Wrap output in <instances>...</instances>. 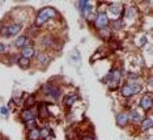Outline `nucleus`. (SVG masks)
<instances>
[{
	"instance_id": "nucleus-21",
	"label": "nucleus",
	"mask_w": 153,
	"mask_h": 140,
	"mask_svg": "<svg viewBox=\"0 0 153 140\" xmlns=\"http://www.w3.org/2000/svg\"><path fill=\"white\" fill-rule=\"evenodd\" d=\"M27 140H42L41 139V130L39 128H33V130H29L27 132Z\"/></svg>"
},
{
	"instance_id": "nucleus-1",
	"label": "nucleus",
	"mask_w": 153,
	"mask_h": 140,
	"mask_svg": "<svg viewBox=\"0 0 153 140\" xmlns=\"http://www.w3.org/2000/svg\"><path fill=\"white\" fill-rule=\"evenodd\" d=\"M58 16H59V13L56 12L55 8H53V7H45V8H42L37 13L34 24H36L37 28H39V26L45 25L46 22H48V21H51L53 19H56Z\"/></svg>"
},
{
	"instance_id": "nucleus-23",
	"label": "nucleus",
	"mask_w": 153,
	"mask_h": 140,
	"mask_svg": "<svg viewBox=\"0 0 153 140\" xmlns=\"http://www.w3.org/2000/svg\"><path fill=\"white\" fill-rule=\"evenodd\" d=\"M135 43H136L137 47H144L145 45H147V38H145V36L139 34V36L135 38Z\"/></svg>"
},
{
	"instance_id": "nucleus-14",
	"label": "nucleus",
	"mask_w": 153,
	"mask_h": 140,
	"mask_svg": "<svg viewBox=\"0 0 153 140\" xmlns=\"http://www.w3.org/2000/svg\"><path fill=\"white\" fill-rule=\"evenodd\" d=\"M128 119H130L131 122H134V123H140V122L144 119V117H143L140 110L134 109V110H131L130 113H128Z\"/></svg>"
},
{
	"instance_id": "nucleus-27",
	"label": "nucleus",
	"mask_w": 153,
	"mask_h": 140,
	"mask_svg": "<svg viewBox=\"0 0 153 140\" xmlns=\"http://www.w3.org/2000/svg\"><path fill=\"white\" fill-rule=\"evenodd\" d=\"M69 59H71L72 63H77V62H80V54H79L77 51L71 52V55H69Z\"/></svg>"
},
{
	"instance_id": "nucleus-8",
	"label": "nucleus",
	"mask_w": 153,
	"mask_h": 140,
	"mask_svg": "<svg viewBox=\"0 0 153 140\" xmlns=\"http://www.w3.org/2000/svg\"><path fill=\"white\" fill-rule=\"evenodd\" d=\"M94 26L97 28V29H103V28H106V26H109V22H110V20H109V17L106 16V13L105 12H100L98 15L96 16V19H94Z\"/></svg>"
},
{
	"instance_id": "nucleus-32",
	"label": "nucleus",
	"mask_w": 153,
	"mask_h": 140,
	"mask_svg": "<svg viewBox=\"0 0 153 140\" xmlns=\"http://www.w3.org/2000/svg\"><path fill=\"white\" fill-rule=\"evenodd\" d=\"M0 111H1V114L3 115H8V113H9V110H8V107H5V106H3V107H0Z\"/></svg>"
},
{
	"instance_id": "nucleus-20",
	"label": "nucleus",
	"mask_w": 153,
	"mask_h": 140,
	"mask_svg": "<svg viewBox=\"0 0 153 140\" xmlns=\"http://www.w3.org/2000/svg\"><path fill=\"white\" fill-rule=\"evenodd\" d=\"M111 33H113L111 28L106 26V28H103V29H100V31H98V36H100L101 39H103V41H110V38H111Z\"/></svg>"
},
{
	"instance_id": "nucleus-15",
	"label": "nucleus",
	"mask_w": 153,
	"mask_h": 140,
	"mask_svg": "<svg viewBox=\"0 0 153 140\" xmlns=\"http://www.w3.org/2000/svg\"><path fill=\"white\" fill-rule=\"evenodd\" d=\"M117 124L119 126V127H126L130 123V119H128V114L127 113H119L117 114Z\"/></svg>"
},
{
	"instance_id": "nucleus-16",
	"label": "nucleus",
	"mask_w": 153,
	"mask_h": 140,
	"mask_svg": "<svg viewBox=\"0 0 153 140\" xmlns=\"http://www.w3.org/2000/svg\"><path fill=\"white\" fill-rule=\"evenodd\" d=\"M79 8H80V12H81L82 16L88 17L90 15V10H92V8H90V3L89 1H79Z\"/></svg>"
},
{
	"instance_id": "nucleus-7",
	"label": "nucleus",
	"mask_w": 153,
	"mask_h": 140,
	"mask_svg": "<svg viewBox=\"0 0 153 140\" xmlns=\"http://www.w3.org/2000/svg\"><path fill=\"white\" fill-rule=\"evenodd\" d=\"M58 42L59 41L54 36H51V34H46V36H43L39 39V45L45 48V50H47V48H55V50L58 48V50H60V48L58 47Z\"/></svg>"
},
{
	"instance_id": "nucleus-13",
	"label": "nucleus",
	"mask_w": 153,
	"mask_h": 140,
	"mask_svg": "<svg viewBox=\"0 0 153 140\" xmlns=\"http://www.w3.org/2000/svg\"><path fill=\"white\" fill-rule=\"evenodd\" d=\"M36 59H37V63L39 66H47L48 63H50V60H51V58H50V55L47 54L46 51H41V52H38L37 54V57H36Z\"/></svg>"
},
{
	"instance_id": "nucleus-31",
	"label": "nucleus",
	"mask_w": 153,
	"mask_h": 140,
	"mask_svg": "<svg viewBox=\"0 0 153 140\" xmlns=\"http://www.w3.org/2000/svg\"><path fill=\"white\" fill-rule=\"evenodd\" d=\"M5 52H7V46L4 43H0V55L5 54Z\"/></svg>"
},
{
	"instance_id": "nucleus-22",
	"label": "nucleus",
	"mask_w": 153,
	"mask_h": 140,
	"mask_svg": "<svg viewBox=\"0 0 153 140\" xmlns=\"http://www.w3.org/2000/svg\"><path fill=\"white\" fill-rule=\"evenodd\" d=\"M36 104H37V100H36V96H33V94L29 97H26L25 101H24V105H25L26 109H32Z\"/></svg>"
},
{
	"instance_id": "nucleus-4",
	"label": "nucleus",
	"mask_w": 153,
	"mask_h": 140,
	"mask_svg": "<svg viewBox=\"0 0 153 140\" xmlns=\"http://www.w3.org/2000/svg\"><path fill=\"white\" fill-rule=\"evenodd\" d=\"M103 81L107 83L110 89H117L118 86L120 85V81H122V72L120 69H111V71L107 73V76L103 79Z\"/></svg>"
},
{
	"instance_id": "nucleus-3",
	"label": "nucleus",
	"mask_w": 153,
	"mask_h": 140,
	"mask_svg": "<svg viewBox=\"0 0 153 140\" xmlns=\"http://www.w3.org/2000/svg\"><path fill=\"white\" fill-rule=\"evenodd\" d=\"M123 4L122 3H109L107 4V13H106V16L109 17V20H113V21H115V20H119L122 19V16H123Z\"/></svg>"
},
{
	"instance_id": "nucleus-12",
	"label": "nucleus",
	"mask_w": 153,
	"mask_h": 140,
	"mask_svg": "<svg viewBox=\"0 0 153 140\" xmlns=\"http://www.w3.org/2000/svg\"><path fill=\"white\" fill-rule=\"evenodd\" d=\"M13 46L17 48H24L26 46H30L29 45V36H20L17 37L15 41H13Z\"/></svg>"
},
{
	"instance_id": "nucleus-25",
	"label": "nucleus",
	"mask_w": 153,
	"mask_h": 140,
	"mask_svg": "<svg viewBox=\"0 0 153 140\" xmlns=\"http://www.w3.org/2000/svg\"><path fill=\"white\" fill-rule=\"evenodd\" d=\"M79 140H96V136L93 135L92 132L85 131V132H82V134H80Z\"/></svg>"
},
{
	"instance_id": "nucleus-19",
	"label": "nucleus",
	"mask_w": 153,
	"mask_h": 140,
	"mask_svg": "<svg viewBox=\"0 0 153 140\" xmlns=\"http://www.w3.org/2000/svg\"><path fill=\"white\" fill-rule=\"evenodd\" d=\"M34 55H36V48L33 46H26V47H24L22 51H21V57L25 58V59H29V60H30V58L34 57Z\"/></svg>"
},
{
	"instance_id": "nucleus-24",
	"label": "nucleus",
	"mask_w": 153,
	"mask_h": 140,
	"mask_svg": "<svg viewBox=\"0 0 153 140\" xmlns=\"http://www.w3.org/2000/svg\"><path fill=\"white\" fill-rule=\"evenodd\" d=\"M17 64H19L21 68H27V67H30V60L21 57V58L17 59Z\"/></svg>"
},
{
	"instance_id": "nucleus-9",
	"label": "nucleus",
	"mask_w": 153,
	"mask_h": 140,
	"mask_svg": "<svg viewBox=\"0 0 153 140\" xmlns=\"http://www.w3.org/2000/svg\"><path fill=\"white\" fill-rule=\"evenodd\" d=\"M139 106L141 107L144 111H149L152 109V96L151 93H145L144 96L139 101Z\"/></svg>"
},
{
	"instance_id": "nucleus-11",
	"label": "nucleus",
	"mask_w": 153,
	"mask_h": 140,
	"mask_svg": "<svg viewBox=\"0 0 153 140\" xmlns=\"http://www.w3.org/2000/svg\"><path fill=\"white\" fill-rule=\"evenodd\" d=\"M37 114L39 115V117L42 118V119H45V118H48V115H50V109H48V104H46V102H39V104H38Z\"/></svg>"
},
{
	"instance_id": "nucleus-29",
	"label": "nucleus",
	"mask_w": 153,
	"mask_h": 140,
	"mask_svg": "<svg viewBox=\"0 0 153 140\" xmlns=\"http://www.w3.org/2000/svg\"><path fill=\"white\" fill-rule=\"evenodd\" d=\"M109 47L111 50H119L120 48V43L118 41H110L109 42Z\"/></svg>"
},
{
	"instance_id": "nucleus-28",
	"label": "nucleus",
	"mask_w": 153,
	"mask_h": 140,
	"mask_svg": "<svg viewBox=\"0 0 153 140\" xmlns=\"http://www.w3.org/2000/svg\"><path fill=\"white\" fill-rule=\"evenodd\" d=\"M67 138L69 140H72L75 138H79V132L76 130H74V128H71V130H68V132H67Z\"/></svg>"
},
{
	"instance_id": "nucleus-26",
	"label": "nucleus",
	"mask_w": 153,
	"mask_h": 140,
	"mask_svg": "<svg viewBox=\"0 0 153 140\" xmlns=\"http://www.w3.org/2000/svg\"><path fill=\"white\" fill-rule=\"evenodd\" d=\"M113 28H111V30H120V28L123 26V20L119 19V20H115L113 21Z\"/></svg>"
},
{
	"instance_id": "nucleus-18",
	"label": "nucleus",
	"mask_w": 153,
	"mask_h": 140,
	"mask_svg": "<svg viewBox=\"0 0 153 140\" xmlns=\"http://www.w3.org/2000/svg\"><path fill=\"white\" fill-rule=\"evenodd\" d=\"M77 100H79L77 94H67V96H65V98H64V101H63V104L67 107H72L76 102H77Z\"/></svg>"
},
{
	"instance_id": "nucleus-2",
	"label": "nucleus",
	"mask_w": 153,
	"mask_h": 140,
	"mask_svg": "<svg viewBox=\"0 0 153 140\" xmlns=\"http://www.w3.org/2000/svg\"><path fill=\"white\" fill-rule=\"evenodd\" d=\"M143 89L141 83L136 80V81H128L124 85H122L120 88V94L126 98H131V97L136 96V94Z\"/></svg>"
},
{
	"instance_id": "nucleus-10",
	"label": "nucleus",
	"mask_w": 153,
	"mask_h": 140,
	"mask_svg": "<svg viewBox=\"0 0 153 140\" xmlns=\"http://www.w3.org/2000/svg\"><path fill=\"white\" fill-rule=\"evenodd\" d=\"M36 115H37L36 110H33V109H24L21 111V119H22V122L27 123V122H30V121H36Z\"/></svg>"
},
{
	"instance_id": "nucleus-5",
	"label": "nucleus",
	"mask_w": 153,
	"mask_h": 140,
	"mask_svg": "<svg viewBox=\"0 0 153 140\" xmlns=\"http://www.w3.org/2000/svg\"><path fill=\"white\" fill-rule=\"evenodd\" d=\"M20 31H21V25L19 22H12V24H7V25L0 26V36L7 37V38L15 37Z\"/></svg>"
},
{
	"instance_id": "nucleus-30",
	"label": "nucleus",
	"mask_w": 153,
	"mask_h": 140,
	"mask_svg": "<svg viewBox=\"0 0 153 140\" xmlns=\"http://www.w3.org/2000/svg\"><path fill=\"white\" fill-rule=\"evenodd\" d=\"M26 127L29 128V130H33V128H36V127H37L36 121H30V122H27V123H26Z\"/></svg>"
},
{
	"instance_id": "nucleus-6",
	"label": "nucleus",
	"mask_w": 153,
	"mask_h": 140,
	"mask_svg": "<svg viewBox=\"0 0 153 140\" xmlns=\"http://www.w3.org/2000/svg\"><path fill=\"white\" fill-rule=\"evenodd\" d=\"M42 90H43V94L45 96H47L50 100H58L59 97L62 96V89L59 88L56 85H53L51 83H46L45 85L42 86Z\"/></svg>"
},
{
	"instance_id": "nucleus-17",
	"label": "nucleus",
	"mask_w": 153,
	"mask_h": 140,
	"mask_svg": "<svg viewBox=\"0 0 153 140\" xmlns=\"http://www.w3.org/2000/svg\"><path fill=\"white\" fill-rule=\"evenodd\" d=\"M152 124H153V119L151 117H147L144 118L141 122H140V130L143 132H147V131H151L152 128Z\"/></svg>"
}]
</instances>
